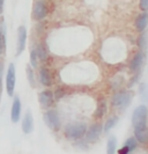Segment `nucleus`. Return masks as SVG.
Masks as SVG:
<instances>
[{
  "instance_id": "26",
  "label": "nucleus",
  "mask_w": 148,
  "mask_h": 154,
  "mask_svg": "<svg viewBox=\"0 0 148 154\" xmlns=\"http://www.w3.org/2000/svg\"><path fill=\"white\" fill-rule=\"evenodd\" d=\"M5 51H6V44H0V56L4 54Z\"/></svg>"
},
{
  "instance_id": "19",
  "label": "nucleus",
  "mask_w": 148,
  "mask_h": 154,
  "mask_svg": "<svg viewBox=\"0 0 148 154\" xmlns=\"http://www.w3.org/2000/svg\"><path fill=\"white\" fill-rule=\"evenodd\" d=\"M36 54H37V57H38V59H41L42 62H45L47 58V49L44 48V46L42 45V44H39V45L36 46Z\"/></svg>"
},
{
  "instance_id": "10",
  "label": "nucleus",
  "mask_w": 148,
  "mask_h": 154,
  "mask_svg": "<svg viewBox=\"0 0 148 154\" xmlns=\"http://www.w3.org/2000/svg\"><path fill=\"white\" fill-rule=\"evenodd\" d=\"M27 43V29L24 26H20L17 28V43H16V54H21L26 49Z\"/></svg>"
},
{
  "instance_id": "14",
  "label": "nucleus",
  "mask_w": 148,
  "mask_h": 154,
  "mask_svg": "<svg viewBox=\"0 0 148 154\" xmlns=\"http://www.w3.org/2000/svg\"><path fill=\"white\" fill-rule=\"evenodd\" d=\"M34 130V118L30 111H27L22 119V131L26 134H29Z\"/></svg>"
},
{
  "instance_id": "8",
  "label": "nucleus",
  "mask_w": 148,
  "mask_h": 154,
  "mask_svg": "<svg viewBox=\"0 0 148 154\" xmlns=\"http://www.w3.org/2000/svg\"><path fill=\"white\" fill-rule=\"evenodd\" d=\"M103 132V126L101 123H94L89 128H87V132L85 134L87 143H94L100 138L101 133Z\"/></svg>"
},
{
  "instance_id": "20",
  "label": "nucleus",
  "mask_w": 148,
  "mask_h": 154,
  "mask_svg": "<svg viewBox=\"0 0 148 154\" xmlns=\"http://www.w3.org/2000/svg\"><path fill=\"white\" fill-rule=\"evenodd\" d=\"M105 111H107V103H105L104 101H102L101 103L97 106V109L95 110L94 117H96V118H101V117H103V115L105 114Z\"/></svg>"
},
{
  "instance_id": "16",
  "label": "nucleus",
  "mask_w": 148,
  "mask_h": 154,
  "mask_svg": "<svg viewBox=\"0 0 148 154\" xmlns=\"http://www.w3.org/2000/svg\"><path fill=\"white\" fill-rule=\"evenodd\" d=\"M117 151V139L113 136H110L107 141V154H116Z\"/></svg>"
},
{
  "instance_id": "28",
  "label": "nucleus",
  "mask_w": 148,
  "mask_h": 154,
  "mask_svg": "<svg viewBox=\"0 0 148 154\" xmlns=\"http://www.w3.org/2000/svg\"><path fill=\"white\" fill-rule=\"evenodd\" d=\"M2 21H4L2 17H0V27H1V24H2Z\"/></svg>"
},
{
  "instance_id": "1",
  "label": "nucleus",
  "mask_w": 148,
  "mask_h": 154,
  "mask_svg": "<svg viewBox=\"0 0 148 154\" xmlns=\"http://www.w3.org/2000/svg\"><path fill=\"white\" fill-rule=\"evenodd\" d=\"M147 117L148 109L143 104L137 107L132 114V125L133 129H134V137L138 140V143H141V144L148 143Z\"/></svg>"
},
{
  "instance_id": "22",
  "label": "nucleus",
  "mask_w": 148,
  "mask_h": 154,
  "mask_svg": "<svg viewBox=\"0 0 148 154\" xmlns=\"http://www.w3.org/2000/svg\"><path fill=\"white\" fill-rule=\"evenodd\" d=\"M38 57H37V54H36V50H31L30 51V66L32 69L37 67V64H38Z\"/></svg>"
},
{
  "instance_id": "2",
  "label": "nucleus",
  "mask_w": 148,
  "mask_h": 154,
  "mask_svg": "<svg viewBox=\"0 0 148 154\" xmlns=\"http://www.w3.org/2000/svg\"><path fill=\"white\" fill-rule=\"evenodd\" d=\"M87 132V124L77 122V123L67 124L64 129V133L66 138L70 140H80L85 137Z\"/></svg>"
},
{
  "instance_id": "6",
  "label": "nucleus",
  "mask_w": 148,
  "mask_h": 154,
  "mask_svg": "<svg viewBox=\"0 0 148 154\" xmlns=\"http://www.w3.org/2000/svg\"><path fill=\"white\" fill-rule=\"evenodd\" d=\"M44 122L51 130H59L60 128V117L58 111L55 109H49L44 114Z\"/></svg>"
},
{
  "instance_id": "25",
  "label": "nucleus",
  "mask_w": 148,
  "mask_h": 154,
  "mask_svg": "<svg viewBox=\"0 0 148 154\" xmlns=\"http://www.w3.org/2000/svg\"><path fill=\"white\" fill-rule=\"evenodd\" d=\"M0 44H6V36L1 28H0Z\"/></svg>"
},
{
  "instance_id": "3",
  "label": "nucleus",
  "mask_w": 148,
  "mask_h": 154,
  "mask_svg": "<svg viewBox=\"0 0 148 154\" xmlns=\"http://www.w3.org/2000/svg\"><path fill=\"white\" fill-rule=\"evenodd\" d=\"M132 101V93L130 91H120V92H117L111 99V104L115 107V108H119V109H126L130 103Z\"/></svg>"
},
{
  "instance_id": "7",
  "label": "nucleus",
  "mask_w": 148,
  "mask_h": 154,
  "mask_svg": "<svg viewBox=\"0 0 148 154\" xmlns=\"http://www.w3.org/2000/svg\"><path fill=\"white\" fill-rule=\"evenodd\" d=\"M55 94L51 89H45L38 93V102L43 108H51L55 103Z\"/></svg>"
},
{
  "instance_id": "13",
  "label": "nucleus",
  "mask_w": 148,
  "mask_h": 154,
  "mask_svg": "<svg viewBox=\"0 0 148 154\" xmlns=\"http://www.w3.org/2000/svg\"><path fill=\"white\" fill-rule=\"evenodd\" d=\"M137 147H138V140L135 139V137H130L125 141L124 146L118 151V154H131Z\"/></svg>"
},
{
  "instance_id": "11",
  "label": "nucleus",
  "mask_w": 148,
  "mask_h": 154,
  "mask_svg": "<svg viewBox=\"0 0 148 154\" xmlns=\"http://www.w3.org/2000/svg\"><path fill=\"white\" fill-rule=\"evenodd\" d=\"M21 117V101L17 96H14L12 108H11V121L13 123H17Z\"/></svg>"
},
{
  "instance_id": "18",
  "label": "nucleus",
  "mask_w": 148,
  "mask_h": 154,
  "mask_svg": "<svg viewBox=\"0 0 148 154\" xmlns=\"http://www.w3.org/2000/svg\"><path fill=\"white\" fill-rule=\"evenodd\" d=\"M138 46L140 48V50L145 51L148 46V34L146 31H142L140 34V36L138 37Z\"/></svg>"
},
{
  "instance_id": "5",
  "label": "nucleus",
  "mask_w": 148,
  "mask_h": 154,
  "mask_svg": "<svg viewBox=\"0 0 148 154\" xmlns=\"http://www.w3.org/2000/svg\"><path fill=\"white\" fill-rule=\"evenodd\" d=\"M16 85V72L14 64H9L6 73V92L8 96H14V91H15Z\"/></svg>"
},
{
  "instance_id": "23",
  "label": "nucleus",
  "mask_w": 148,
  "mask_h": 154,
  "mask_svg": "<svg viewBox=\"0 0 148 154\" xmlns=\"http://www.w3.org/2000/svg\"><path fill=\"white\" fill-rule=\"evenodd\" d=\"M2 73H4V65L0 63V100H1V93H2Z\"/></svg>"
},
{
  "instance_id": "17",
  "label": "nucleus",
  "mask_w": 148,
  "mask_h": 154,
  "mask_svg": "<svg viewBox=\"0 0 148 154\" xmlns=\"http://www.w3.org/2000/svg\"><path fill=\"white\" fill-rule=\"evenodd\" d=\"M118 123V117L117 116H112V117H110L107 119V122L104 123V126H103V131L105 132V133H108L110 130H112L115 126H116V124Z\"/></svg>"
},
{
  "instance_id": "21",
  "label": "nucleus",
  "mask_w": 148,
  "mask_h": 154,
  "mask_svg": "<svg viewBox=\"0 0 148 154\" xmlns=\"http://www.w3.org/2000/svg\"><path fill=\"white\" fill-rule=\"evenodd\" d=\"M26 72H27V77H28V81H29V84H30L31 87H35L36 86V80H35V74H34V69L31 67L30 65L27 67L26 69Z\"/></svg>"
},
{
  "instance_id": "24",
  "label": "nucleus",
  "mask_w": 148,
  "mask_h": 154,
  "mask_svg": "<svg viewBox=\"0 0 148 154\" xmlns=\"http://www.w3.org/2000/svg\"><path fill=\"white\" fill-rule=\"evenodd\" d=\"M139 5H140L141 11H143V12L148 11V0H140Z\"/></svg>"
},
{
  "instance_id": "15",
  "label": "nucleus",
  "mask_w": 148,
  "mask_h": 154,
  "mask_svg": "<svg viewBox=\"0 0 148 154\" xmlns=\"http://www.w3.org/2000/svg\"><path fill=\"white\" fill-rule=\"evenodd\" d=\"M134 26H135V29L138 31H140V32L146 30V28L148 26V14L146 12H143V13H141V14L137 16Z\"/></svg>"
},
{
  "instance_id": "4",
  "label": "nucleus",
  "mask_w": 148,
  "mask_h": 154,
  "mask_svg": "<svg viewBox=\"0 0 148 154\" xmlns=\"http://www.w3.org/2000/svg\"><path fill=\"white\" fill-rule=\"evenodd\" d=\"M47 6L45 1L43 0H36L34 2L32 6V11H31V17L35 21H42L44 20L47 15Z\"/></svg>"
},
{
  "instance_id": "27",
  "label": "nucleus",
  "mask_w": 148,
  "mask_h": 154,
  "mask_svg": "<svg viewBox=\"0 0 148 154\" xmlns=\"http://www.w3.org/2000/svg\"><path fill=\"white\" fill-rule=\"evenodd\" d=\"M2 11H4V0H0V15L2 14Z\"/></svg>"
},
{
  "instance_id": "12",
  "label": "nucleus",
  "mask_w": 148,
  "mask_h": 154,
  "mask_svg": "<svg viewBox=\"0 0 148 154\" xmlns=\"http://www.w3.org/2000/svg\"><path fill=\"white\" fill-rule=\"evenodd\" d=\"M38 80L39 84L44 87H51L53 81H52V75L51 72L47 67H41L38 73Z\"/></svg>"
},
{
  "instance_id": "9",
  "label": "nucleus",
  "mask_w": 148,
  "mask_h": 154,
  "mask_svg": "<svg viewBox=\"0 0 148 154\" xmlns=\"http://www.w3.org/2000/svg\"><path fill=\"white\" fill-rule=\"evenodd\" d=\"M145 51H138L137 54H134L131 59V62L128 64V69L132 72V73H135V72H140L141 67L145 63Z\"/></svg>"
}]
</instances>
